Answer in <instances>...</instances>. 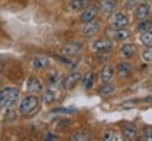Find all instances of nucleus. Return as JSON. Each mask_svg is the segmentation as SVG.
<instances>
[{"mask_svg": "<svg viewBox=\"0 0 152 141\" xmlns=\"http://www.w3.org/2000/svg\"><path fill=\"white\" fill-rule=\"evenodd\" d=\"M39 108V98L37 95H27L20 102V113L23 116H31Z\"/></svg>", "mask_w": 152, "mask_h": 141, "instance_id": "f257e3e1", "label": "nucleus"}, {"mask_svg": "<svg viewBox=\"0 0 152 141\" xmlns=\"http://www.w3.org/2000/svg\"><path fill=\"white\" fill-rule=\"evenodd\" d=\"M20 98L18 88L14 87H7L0 91V108H9Z\"/></svg>", "mask_w": 152, "mask_h": 141, "instance_id": "f03ea898", "label": "nucleus"}, {"mask_svg": "<svg viewBox=\"0 0 152 141\" xmlns=\"http://www.w3.org/2000/svg\"><path fill=\"white\" fill-rule=\"evenodd\" d=\"M99 29H101V23L98 21V20H91V21H88V23H85V27H84L83 29V34L85 38H92L95 37L98 32H99Z\"/></svg>", "mask_w": 152, "mask_h": 141, "instance_id": "7ed1b4c3", "label": "nucleus"}, {"mask_svg": "<svg viewBox=\"0 0 152 141\" xmlns=\"http://www.w3.org/2000/svg\"><path fill=\"white\" fill-rule=\"evenodd\" d=\"M112 27L115 29H121V28H127L130 24V18L124 13H116L112 18Z\"/></svg>", "mask_w": 152, "mask_h": 141, "instance_id": "20e7f679", "label": "nucleus"}, {"mask_svg": "<svg viewBox=\"0 0 152 141\" xmlns=\"http://www.w3.org/2000/svg\"><path fill=\"white\" fill-rule=\"evenodd\" d=\"M81 80V74L77 73V71H73V73H70L67 77L63 80V88L70 91V90H73L74 87L78 84V81Z\"/></svg>", "mask_w": 152, "mask_h": 141, "instance_id": "39448f33", "label": "nucleus"}, {"mask_svg": "<svg viewBox=\"0 0 152 141\" xmlns=\"http://www.w3.org/2000/svg\"><path fill=\"white\" fill-rule=\"evenodd\" d=\"M99 13V6L96 4H89L87 9L83 10V14H81V21L83 23H88L96 17V14Z\"/></svg>", "mask_w": 152, "mask_h": 141, "instance_id": "423d86ee", "label": "nucleus"}, {"mask_svg": "<svg viewBox=\"0 0 152 141\" xmlns=\"http://www.w3.org/2000/svg\"><path fill=\"white\" fill-rule=\"evenodd\" d=\"M123 137H124V140H137L138 138V129L135 124L133 123H129V124H126L124 127H123Z\"/></svg>", "mask_w": 152, "mask_h": 141, "instance_id": "0eeeda50", "label": "nucleus"}, {"mask_svg": "<svg viewBox=\"0 0 152 141\" xmlns=\"http://www.w3.org/2000/svg\"><path fill=\"white\" fill-rule=\"evenodd\" d=\"M113 43H112L110 39H106V38H102V39H96V41L92 43V49L96 50V52H106V50H110Z\"/></svg>", "mask_w": 152, "mask_h": 141, "instance_id": "6e6552de", "label": "nucleus"}, {"mask_svg": "<svg viewBox=\"0 0 152 141\" xmlns=\"http://www.w3.org/2000/svg\"><path fill=\"white\" fill-rule=\"evenodd\" d=\"M43 90V85H42V82L39 78L37 77H29L27 81V91L28 92H34V94H37V92H41Z\"/></svg>", "mask_w": 152, "mask_h": 141, "instance_id": "1a4fd4ad", "label": "nucleus"}, {"mask_svg": "<svg viewBox=\"0 0 152 141\" xmlns=\"http://www.w3.org/2000/svg\"><path fill=\"white\" fill-rule=\"evenodd\" d=\"M151 14V7L148 4H145V3H142V4H140L137 9H135V11H134V15H135V18L137 20H145L148 18V15Z\"/></svg>", "mask_w": 152, "mask_h": 141, "instance_id": "9d476101", "label": "nucleus"}, {"mask_svg": "<svg viewBox=\"0 0 152 141\" xmlns=\"http://www.w3.org/2000/svg\"><path fill=\"white\" fill-rule=\"evenodd\" d=\"M81 50H83V45L80 42H71V43H67L63 48V52L66 55H70V56L78 55V53H81Z\"/></svg>", "mask_w": 152, "mask_h": 141, "instance_id": "9b49d317", "label": "nucleus"}, {"mask_svg": "<svg viewBox=\"0 0 152 141\" xmlns=\"http://www.w3.org/2000/svg\"><path fill=\"white\" fill-rule=\"evenodd\" d=\"M91 4V0H71L69 4V9L71 11H83Z\"/></svg>", "mask_w": 152, "mask_h": 141, "instance_id": "f8f14e48", "label": "nucleus"}, {"mask_svg": "<svg viewBox=\"0 0 152 141\" xmlns=\"http://www.w3.org/2000/svg\"><path fill=\"white\" fill-rule=\"evenodd\" d=\"M116 7H117L116 0H105L102 3V13L105 14L106 17H110L112 14L116 11Z\"/></svg>", "mask_w": 152, "mask_h": 141, "instance_id": "ddd939ff", "label": "nucleus"}, {"mask_svg": "<svg viewBox=\"0 0 152 141\" xmlns=\"http://www.w3.org/2000/svg\"><path fill=\"white\" fill-rule=\"evenodd\" d=\"M115 76V70L110 66H105V67L101 70V74H99V78H101V82L106 84V82H110V80Z\"/></svg>", "mask_w": 152, "mask_h": 141, "instance_id": "4468645a", "label": "nucleus"}, {"mask_svg": "<svg viewBox=\"0 0 152 141\" xmlns=\"http://www.w3.org/2000/svg\"><path fill=\"white\" fill-rule=\"evenodd\" d=\"M32 66L35 70H43L49 66V59L46 56H37L32 62Z\"/></svg>", "mask_w": 152, "mask_h": 141, "instance_id": "2eb2a0df", "label": "nucleus"}, {"mask_svg": "<svg viewBox=\"0 0 152 141\" xmlns=\"http://www.w3.org/2000/svg\"><path fill=\"white\" fill-rule=\"evenodd\" d=\"M120 52H121V55L124 56V57H133L134 53H135V46L133 43H123L121 48H120Z\"/></svg>", "mask_w": 152, "mask_h": 141, "instance_id": "dca6fc26", "label": "nucleus"}, {"mask_svg": "<svg viewBox=\"0 0 152 141\" xmlns=\"http://www.w3.org/2000/svg\"><path fill=\"white\" fill-rule=\"evenodd\" d=\"M94 82H95V74H94L92 71H88L83 78L84 88H85V90H91L94 87Z\"/></svg>", "mask_w": 152, "mask_h": 141, "instance_id": "f3484780", "label": "nucleus"}, {"mask_svg": "<svg viewBox=\"0 0 152 141\" xmlns=\"http://www.w3.org/2000/svg\"><path fill=\"white\" fill-rule=\"evenodd\" d=\"M131 34H130L129 29H126V28H121V29H116V32H113V39L115 41H124L127 38L130 37Z\"/></svg>", "mask_w": 152, "mask_h": 141, "instance_id": "a211bd4d", "label": "nucleus"}, {"mask_svg": "<svg viewBox=\"0 0 152 141\" xmlns=\"http://www.w3.org/2000/svg\"><path fill=\"white\" fill-rule=\"evenodd\" d=\"M133 70V66L129 63V62H121L117 66V71L120 73V76H129Z\"/></svg>", "mask_w": 152, "mask_h": 141, "instance_id": "6ab92c4d", "label": "nucleus"}, {"mask_svg": "<svg viewBox=\"0 0 152 141\" xmlns=\"http://www.w3.org/2000/svg\"><path fill=\"white\" fill-rule=\"evenodd\" d=\"M141 43H144L145 46H152V29H147L142 31L141 37H140Z\"/></svg>", "mask_w": 152, "mask_h": 141, "instance_id": "aec40b11", "label": "nucleus"}, {"mask_svg": "<svg viewBox=\"0 0 152 141\" xmlns=\"http://www.w3.org/2000/svg\"><path fill=\"white\" fill-rule=\"evenodd\" d=\"M52 115H75L77 113V109H73V108H56V109L50 110Z\"/></svg>", "mask_w": 152, "mask_h": 141, "instance_id": "412c9836", "label": "nucleus"}, {"mask_svg": "<svg viewBox=\"0 0 152 141\" xmlns=\"http://www.w3.org/2000/svg\"><path fill=\"white\" fill-rule=\"evenodd\" d=\"M116 90L115 85H112V84H109V82H106V84H103V87H102L101 90H99V94H101L102 96L105 95H110V94H113Z\"/></svg>", "mask_w": 152, "mask_h": 141, "instance_id": "4be33fe9", "label": "nucleus"}, {"mask_svg": "<svg viewBox=\"0 0 152 141\" xmlns=\"http://www.w3.org/2000/svg\"><path fill=\"white\" fill-rule=\"evenodd\" d=\"M42 101H43L45 104H52V102H55L56 101V92L52 91V90L43 92V95H42Z\"/></svg>", "mask_w": 152, "mask_h": 141, "instance_id": "5701e85b", "label": "nucleus"}, {"mask_svg": "<svg viewBox=\"0 0 152 141\" xmlns=\"http://www.w3.org/2000/svg\"><path fill=\"white\" fill-rule=\"evenodd\" d=\"M147 29H152V20L145 18L141 20V23L138 24V31H147Z\"/></svg>", "mask_w": 152, "mask_h": 141, "instance_id": "b1692460", "label": "nucleus"}, {"mask_svg": "<svg viewBox=\"0 0 152 141\" xmlns=\"http://www.w3.org/2000/svg\"><path fill=\"white\" fill-rule=\"evenodd\" d=\"M102 138L106 141H115V140H117V133H116L115 130H106V131L103 133Z\"/></svg>", "mask_w": 152, "mask_h": 141, "instance_id": "393cba45", "label": "nucleus"}, {"mask_svg": "<svg viewBox=\"0 0 152 141\" xmlns=\"http://www.w3.org/2000/svg\"><path fill=\"white\" fill-rule=\"evenodd\" d=\"M89 137H88L87 133H84V131H77V133H74L73 137H71V140L74 141H83V140H88Z\"/></svg>", "mask_w": 152, "mask_h": 141, "instance_id": "a878e982", "label": "nucleus"}, {"mask_svg": "<svg viewBox=\"0 0 152 141\" xmlns=\"http://www.w3.org/2000/svg\"><path fill=\"white\" fill-rule=\"evenodd\" d=\"M142 60L145 63H152V46H149L147 50H144Z\"/></svg>", "mask_w": 152, "mask_h": 141, "instance_id": "bb28decb", "label": "nucleus"}, {"mask_svg": "<svg viewBox=\"0 0 152 141\" xmlns=\"http://www.w3.org/2000/svg\"><path fill=\"white\" fill-rule=\"evenodd\" d=\"M59 78H60L59 73H53V76L49 77V84H50V85H56V84L59 82Z\"/></svg>", "mask_w": 152, "mask_h": 141, "instance_id": "cd10ccee", "label": "nucleus"}, {"mask_svg": "<svg viewBox=\"0 0 152 141\" xmlns=\"http://www.w3.org/2000/svg\"><path fill=\"white\" fill-rule=\"evenodd\" d=\"M144 140L152 141V129H147L145 133H144Z\"/></svg>", "mask_w": 152, "mask_h": 141, "instance_id": "c85d7f7f", "label": "nucleus"}, {"mask_svg": "<svg viewBox=\"0 0 152 141\" xmlns=\"http://www.w3.org/2000/svg\"><path fill=\"white\" fill-rule=\"evenodd\" d=\"M46 140H59V137H56L55 134H52V133H48V134H46Z\"/></svg>", "mask_w": 152, "mask_h": 141, "instance_id": "c756f323", "label": "nucleus"}, {"mask_svg": "<svg viewBox=\"0 0 152 141\" xmlns=\"http://www.w3.org/2000/svg\"><path fill=\"white\" fill-rule=\"evenodd\" d=\"M145 102H148V104H152V95L151 96H147V98H145Z\"/></svg>", "mask_w": 152, "mask_h": 141, "instance_id": "7c9ffc66", "label": "nucleus"}]
</instances>
